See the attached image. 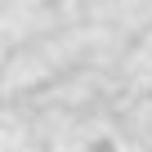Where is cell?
<instances>
[{
  "mask_svg": "<svg viewBox=\"0 0 152 152\" xmlns=\"http://www.w3.org/2000/svg\"><path fill=\"white\" fill-rule=\"evenodd\" d=\"M81 152H121V148H116V143H107V139H94V143H85Z\"/></svg>",
  "mask_w": 152,
  "mask_h": 152,
  "instance_id": "1",
  "label": "cell"
}]
</instances>
